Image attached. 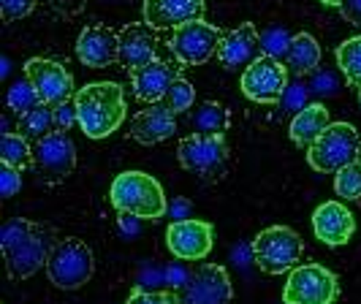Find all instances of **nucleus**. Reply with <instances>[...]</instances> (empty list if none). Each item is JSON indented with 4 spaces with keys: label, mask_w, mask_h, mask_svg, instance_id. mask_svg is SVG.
Instances as JSON below:
<instances>
[{
    "label": "nucleus",
    "mask_w": 361,
    "mask_h": 304,
    "mask_svg": "<svg viewBox=\"0 0 361 304\" xmlns=\"http://www.w3.org/2000/svg\"><path fill=\"white\" fill-rule=\"evenodd\" d=\"M73 104L87 139H106L126 120V92L117 82H90L76 90Z\"/></svg>",
    "instance_id": "2"
},
{
    "label": "nucleus",
    "mask_w": 361,
    "mask_h": 304,
    "mask_svg": "<svg viewBox=\"0 0 361 304\" xmlns=\"http://www.w3.org/2000/svg\"><path fill=\"white\" fill-rule=\"evenodd\" d=\"M334 193L343 201H359L361 198V166L350 163L334 174Z\"/></svg>",
    "instance_id": "29"
},
{
    "label": "nucleus",
    "mask_w": 361,
    "mask_h": 304,
    "mask_svg": "<svg viewBox=\"0 0 361 304\" xmlns=\"http://www.w3.org/2000/svg\"><path fill=\"white\" fill-rule=\"evenodd\" d=\"M177 130V120H174V111L166 107V104H149L147 109H142L133 120H130V136L145 147L152 144H161L166 139H171Z\"/></svg>",
    "instance_id": "20"
},
{
    "label": "nucleus",
    "mask_w": 361,
    "mask_h": 304,
    "mask_svg": "<svg viewBox=\"0 0 361 304\" xmlns=\"http://www.w3.org/2000/svg\"><path fill=\"white\" fill-rule=\"evenodd\" d=\"M177 161L185 171L196 174L204 182H217L228 169V144L223 136L190 133L177 147Z\"/></svg>",
    "instance_id": "7"
},
{
    "label": "nucleus",
    "mask_w": 361,
    "mask_h": 304,
    "mask_svg": "<svg viewBox=\"0 0 361 304\" xmlns=\"http://www.w3.org/2000/svg\"><path fill=\"white\" fill-rule=\"evenodd\" d=\"M126 304H182V299L171 291H133Z\"/></svg>",
    "instance_id": "34"
},
{
    "label": "nucleus",
    "mask_w": 361,
    "mask_h": 304,
    "mask_svg": "<svg viewBox=\"0 0 361 304\" xmlns=\"http://www.w3.org/2000/svg\"><path fill=\"white\" fill-rule=\"evenodd\" d=\"M307 85H310V92H312V95H318V98L337 95V92H340V79H337L331 71H315Z\"/></svg>",
    "instance_id": "33"
},
{
    "label": "nucleus",
    "mask_w": 361,
    "mask_h": 304,
    "mask_svg": "<svg viewBox=\"0 0 361 304\" xmlns=\"http://www.w3.org/2000/svg\"><path fill=\"white\" fill-rule=\"evenodd\" d=\"M329 126H331L329 109L324 104H307L302 111H296L293 120H290V142L296 144V147H302V150H310Z\"/></svg>",
    "instance_id": "22"
},
{
    "label": "nucleus",
    "mask_w": 361,
    "mask_h": 304,
    "mask_svg": "<svg viewBox=\"0 0 361 304\" xmlns=\"http://www.w3.org/2000/svg\"><path fill=\"white\" fill-rule=\"evenodd\" d=\"M36 8V0H0V14L6 22H17V19L27 17Z\"/></svg>",
    "instance_id": "35"
},
{
    "label": "nucleus",
    "mask_w": 361,
    "mask_h": 304,
    "mask_svg": "<svg viewBox=\"0 0 361 304\" xmlns=\"http://www.w3.org/2000/svg\"><path fill=\"white\" fill-rule=\"evenodd\" d=\"M231 114L228 109L217 101H201L196 109H190V128L193 133H204V136H223V130H228Z\"/></svg>",
    "instance_id": "24"
},
{
    "label": "nucleus",
    "mask_w": 361,
    "mask_h": 304,
    "mask_svg": "<svg viewBox=\"0 0 361 304\" xmlns=\"http://www.w3.org/2000/svg\"><path fill=\"white\" fill-rule=\"evenodd\" d=\"M57 236L49 226L33 223L27 217H14L0 231V250L11 280H27L38 269L47 267Z\"/></svg>",
    "instance_id": "1"
},
{
    "label": "nucleus",
    "mask_w": 361,
    "mask_h": 304,
    "mask_svg": "<svg viewBox=\"0 0 361 304\" xmlns=\"http://www.w3.org/2000/svg\"><path fill=\"white\" fill-rule=\"evenodd\" d=\"M95 272V258L87 242L76 239V236H66L54 242L49 261H47V274L49 283L60 291H76L82 288Z\"/></svg>",
    "instance_id": "4"
},
{
    "label": "nucleus",
    "mask_w": 361,
    "mask_h": 304,
    "mask_svg": "<svg viewBox=\"0 0 361 304\" xmlns=\"http://www.w3.org/2000/svg\"><path fill=\"white\" fill-rule=\"evenodd\" d=\"M180 79V66L169 63V60H161L155 57L152 63H147L142 68L130 71V87H133V95L145 104H161L166 98L169 87Z\"/></svg>",
    "instance_id": "18"
},
{
    "label": "nucleus",
    "mask_w": 361,
    "mask_h": 304,
    "mask_svg": "<svg viewBox=\"0 0 361 304\" xmlns=\"http://www.w3.org/2000/svg\"><path fill=\"white\" fill-rule=\"evenodd\" d=\"M340 14H343L350 25H359L361 28V0H343Z\"/></svg>",
    "instance_id": "40"
},
{
    "label": "nucleus",
    "mask_w": 361,
    "mask_h": 304,
    "mask_svg": "<svg viewBox=\"0 0 361 304\" xmlns=\"http://www.w3.org/2000/svg\"><path fill=\"white\" fill-rule=\"evenodd\" d=\"M204 0H145V25L152 30H177L193 19H204Z\"/></svg>",
    "instance_id": "19"
},
{
    "label": "nucleus",
    "mask_w": 361,
    "mask_h": 304,
    "mask_svg": "<svg viewBox=\"0 0 361 304\" xmlns=\"http://www.w3.org/2000/svg\"><path fill=\"white\" fill-rule=\"evenodd\" d=\"M312 233H315V239L324 242L326 248L348 245L350 236L356 233V217L343 201H324L312 212Z\"/></svg>",
    "instance_id": "16"
},
{
    "label": "nucleus",
    "mask_w": 361,
    "mask_h": 304,
    "mask_svg": "<svg viewBox=\"0 0 361 304\" xmlns=\"http://www.w3.org/2000/svg\"><path fill=\"white\" fill-rule=\"evenodd\" d=\"M361 150L359 130L348 123H331L324 133L318 136V142L307 150L310 169L324 171V174H337L340 169L356 163Z\"/></svg>",
    "instance_id": "6"
},
{
    "label": "nucleus",
    "mask_w": 361,
    "mask_h": 304,
    "mask_svg": "<svg viewBox=\"0 0 361 304\" xmlns=\"http://www.w3.org/2000/svg\"><path fill=\"white\" fill-rule=\"evenodd\" d=\"M25 79L36 87L41 104H49V107H57L63 101H71L73 95V76L71 71L57 63V60H49V57H30L25 63Z\"/></svg>",
    "instance_id": "11"
},
{
    "label": "nucleus",
    "mask_w": 361,
    "mask_h": 304,
    "mask_svg": "<svg viewBox=\"0 0 361 304\" xmlns=\"http://www.w3.org/2000/svg\"><path fill=\"white\" fill-rule=\"evenodd\" d=\"M109 201L117 212H128L142 220H161L169 212V201L161 182L145 171H123L111 179Z\"/></svg>",
    "instance_id": "3"
},
{
    "label": "nucleus",
    "mask_w": 361,
    "mask_h": 304,
    "mask_svg": "<svg viewBox=\"0 0 361 304\" xmlns=\"http://www.w3.org/2000/svg\"><path fill=\"white\" fill-rule=\"evenodd\" d=\"M261 54H264V49H261V36H258L255 25L253 22H242L239 28L228 30L223 36L220 49H217V60L226 71H239V68L245 71Z\"/></svg>",
    "instance_id": "15"
},
{
    "label": "nucleus",
    "mask_w": 361,
    "mask_h": 304,
    "mask_svg": "<svg viewBox=\"0 0 361 304\" xmlns=\"http://www.w3.org/2000/svg\"><path fill=\"white\" fill-rule=\"evenodd\" d=\"M280 304H286V302H280Z\"/></svg>",
    "instance_id": "44"
},
{
    "label": "nucleus",
    "mask_w": 361,
    "mask_h": 304,
    "mask_svg": "<svg viewBox=\"0 0 361 304\" xmlns=\"http://www.w3.org/2000/svg\"><path fill=\"white\" fill-rule=\"evenodd\" d=\"M337 66L348 85L361 87V36H353L337 47Z\"/></svg>",
    "instance_id": "27"
},
{
    "label": "nucleus",
    "mask_w": 361,
    "mask_h": 304,
    "mask_svg": "<svg viewBox=\"0 0 361 304\" xmlns=\"http://www.w3.org/2000/svg\"><path fill=\"white\" fill-rule=\"evenodd\" d=\"M290 41H293V36H290L286 28H271V30L261 33V49H264V54H269V57L283 60V57H288Z\"/></svg>",
    "instance_id": "31"
},
{
    "label": "nucleus",
    "mask_w": 361,
    "mask_h": 304,
    "mask_svg": "<svg viewBox=\"0 0 361 304\" xmlns=\"http://www.w3.org/2000/svg\"><path fill=\"white\" fill-rule=\"evenodd\" d=\"M117 229H120V233L126 239H133V236H139V231H142V217L128 215V212H117Z\"/></svg>",
    "instance_id": "38"
},
{
    "label": "nucleus",
    "mask_w": 361,
    "mask_h": 304,
    "mask_svg": "<svg viewBox=\"0 0 361 304\" xmlns=\"http://www.w3.org/2000/svg\"><path fill=\"white\" fill-rule=\"evenodd\" d=\"M305 255L302 236L288 226H269L253 239V261L255 267L267 274L293 272Z\"/></svg>",
    "instance_id": "5"
},
{
    "label": "nucleus",
    "mask_w": 361,
    "mask_h": 304,
    "mask_svg": "<svg viewBox=\"0 0 361 304\" xmlns=\"http://www.w3.org/2000/svg\"><path fill=\"white\" fill-rule=\"evenodd\" d=\"M223 36L226 33H220L215 25H209L204 19H193L171 33L169 49L180 66H204L212 54H217Z\"/></svg>",
    "instance_id": "10"
},
{
    "label": "nucleus",
    "mask_w": 361,
    "mask_h": 304,
    "mask_svg": "<svg viewBox=\"0 0 361 304\" xmlns=\"http://www.w3.org/2000/svg\"><path fill=\"white\" fill-rule=\"evenodd\" d=\"M76 57L87 68H109L120 63V33L104 25H90L76 38Z\"/></svg>",
    "instance_id": "17"
},
{
    "label": "nucleus",
    "mask_w": 361,
    "mask_h": 304,
    "mask_svg": "<svg viewBox=\"0 0 361 304\" xmlns=\"http://www.w3.org/2000/svg\"><path fill=\"white\" fill-rule=\"evenodd\" d=\"M359 107H361V87H359Z\"/></svg>",
    "instance_id": "43"
},
{
    "label": "nucleus",
    "mask_w": 361,
    "mask_h": 304,
    "mask_svg": "<svg viewBox=\"0 0 361 304\" xmlns=\"http://www.w3.org/2000/svg\"><path fill=\"white\" fill-rule=\"evenodd\" d=\"M212 239H215L212 226L207 220H199V217L171 223L166 229V248L180 261H201V258H207L209 250H212Z\"/></svg>",
    "instance_id": "14"
},
{
    "label": "nucleus",
    "mask_w": 361,
    "mask_h": 304,
    "mask_svg": "<svg viewBox=\"0 0 361 304\" xmlns=\"http://www.w3.org/2000/svg\"><path fill=\"white\" fill-rule=\"evenodd\" d=\"M0 161L14 169H27L33 163V147L27 144V136L22 133H3L0 139Z\"/></svg>",
    "instance_id": "26"
},
{
    "label": "nucleus",
    "mask_w": 361,
    "mask_h": 304,
    "mask_svg": "<svg viewBox=\"0 0 361 304\" xmlns=\"http://www.w3.org/2000/svg\"><path fill=\"white\" fill-rule=\"evenodd\" d=\"M6 104H8V109H11L17 117H25L27 111H33V109L41 104V98H38L36 87H33L27 79H19V82H14L11 90H8Z\"/></svg>",
    "instance_id": "28"
},
{
    "label": "nucleus",
    "mask_w": 361,
    "mask_h": 304,
    "mask_svg": "<svg viewBox=\"0 0 361 304\" xmlns=\"http://www.w3.org/2000/svg\"><path fill=\"white\" fill-rule=\"evenodd\" d=\"M356 163H359V166H361V150H359V158H356Z\"/></svg>",
    "instance_id": "42"
},
{
    "label": "nucleus",
    "mask_w": 361,
    "mask_h": 304,
    "mask_svg": "<svg viewBox=\"0 0 361 304\" xmlns=\"http://www.w3.org/2000/svg\"><path fill=\"white\" fill-rule=\"evenodd\" d=\"M286 66H288V71L293 73V76H299V79H305V76L318 71V66H321V44L315 41V36H310V33H296L293 41H290Z\"/></svg>",
    "instance_id": "23"
},
{
    "label": "nucleus",
    "mask_w": 361,
    "mask_h": 304,
    "mask_svg": "<svg viewBox=\"0 0 361 304\" xmlns=\"http://www.w3.org/2000/svg\"><path fill=\"white\" fill-rule=\"evenodd\" d=\"M163 104L171 109L174 114H182V111H190L193 109V104H196V90H193V85L188 82V79H177L171 87H169V92H166V98H163Z\"/></svg>",
    "instance_id": "30"
},
{
    "label": "nucleus",
    "mask_w": 361,
    "mask_h": 304,
    "mask_svg": "<svg viewBox=\"0 0 361 304\" xmlns=\"http://www.w3.org/2000/svg\"><path fill=\"white\" fill-rule=\"evenodd\" d=\"M0 188H3V198L17 196L22 190V171L14 169V166H0Z\"/></svg>",
    "instance_id": "36"
},
{
    "label": "nucleus",
    "mask_w": 361,
    "mask_h": 304,
    "mask_svg": "<svg viewBox=\"0 0 361 304\" xmlns=\"http://www.w3.org/2000/svg\"><path fill=\"white\" fill-rule=\"evenodd\" d=\"M166 215L171 217V223L190 220V217H193V207H190V201H188V198H174V201L169 204V212H166Z\"/></svg>",
    "instance_id": "39"
},
{
    "label": "nucleus",
    "mask_w": 361,
    "mask_h": 304,
    "mask_svg": "<svg viewBox=\"0 0 361 304\" xmlns=\"http://www.w3.org/2000/svg\"><path fill=\"white\" fill-rule=\"evenodd\" d=\"M33 166L47 182H63L76 169V144L66 130H54L33 147Z\"/></svg>",
    "instance_id": "12"
},
{
    "label": "nucleus",
    "mask_w": 361,
    "mask_h": 304,
    "mask_svg": "<svg viewBox=\"0 0 361 304\" xmlns=\"http://www.w3.org/2000/svg\"><path fill=\"white\" fill-rule=\"evenodd\" d=\"M337 296V274L321 264H299L288 274V283L283 288L286 304H334Z\"/></svg>",
    "instance_id": "8"
},
{
    "label": "nucleus",
    "mask_w": 361,
    "mask_h": 304,
    "mask_svg": "<svg viewBox=\"0 0 361 304\" xmlns=\"http://www.w3.org/2000/svg\"><path fill=\"white\" fill-rule=\"evenodd\" d=\"M288 66H283V60L261 54L253 66H247L242 71L239 87L245 92V98H250L253 104H280L286 90H288Z\"/></svg>",
    "instance_id": "9"
},
{
    "label": "nucleus",
    "mask_w": 361,
    "mask_h": 304,
    "mask_svg": "<svg viewBox=\"0 0 361 304\" xmlns=\"http://www.w3.org/2000/svg\"><path fill=\"white\" fill-rule=\"evenodd\" d=\"M307 98H310V85H305V79L296 76V82H290L288 90H286L280 107L286 109V111H302V109L307 107Z\"/></svg>",
    "instance_id": "32"
},
{
    "label": "nucleus",
    "mask_w": 361,
    "mask_h": 304,
    "mask_svg": "<svg viewBox=\"0 0 361 304\" xmlns=\"http://www.w3.org/2000/svg\"><path fill=\"white\" fill-rule=\"evenodd\" d=\"M57 130V123H54V107L49 104H38L33 111H27L25 117H19V133L22 136H30V139H44Z\"/></svg>",
    "instance_id": "25"
},
{
    "label": "nucleus",
    "mask_w": 361,
    "mask_h": 304,
    "mask_svg": "<svg viewBox=\"0 0 361 304\" xmlns=\"http://www.w3.org/2000/svg\"><path fill=\"white\" fill-rule=\"evenodd\" d=\"M54 123H57V130H66V133H68V128L71 126H79V114H76L73 98L54 107Z\"/></svg>",
    "instance_id": "37"
},
{
    "label": "nucleus",
    "mask_w": 361,
    "mask_h": 304,
    "mask_svg": "<svg viewBox=\"0 0 361 304\" xmlns=\"http://www.w3.org/2000/svg\"><path fill=\"white\" fill-rule=\"evenodd\" d=\"M321 3H324V6H337V8L343 6V0H321Z\"/></svg>",
    "instance_id": "41"
},
{
    "label": "nucleus",
    "mask_w": 361,
    "mask_h": 304,
    "mask_svg": "<svg viewBox=\"0 0 361 304\" xmlns=\"http://www.w3.org/2000/svg\"><path fill=\"white\" fill-rule=\"evenodd\" d=\"M158 57V41L149 25H126L120 30V66L136 71Z\"/></svg>",
    "instance_id": "21"
},
{
    "label": "nucleus",
    "mask_w": 361,
    "mask_h": 304,
    "mask_svg": "<svg viewBox=\"0 0 361 304\" xmlns=\"http://www.w3.org/2000/svg\"><path fill=\"white\" fill-rule=\"evenodd\" d=\"M182 304H231L234 286L220 264H201L182 288Z\"/></svg>",
    "instance_id": "13"
}]
</instances>
